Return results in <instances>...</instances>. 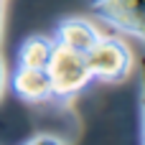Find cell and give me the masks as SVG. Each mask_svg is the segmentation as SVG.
<instances>
[{
  "label": "cell",
  "instance_id": "cell-1",
  "mask_svg": "<svg viewBox=\"0 0 145 145\" xmlns=\"http://www.w3.org/2000/svg\"><path fill=\"white\" fill-rule=\"evenodd\" d=\"M48 76H51V87H54V97H71L79 89H84L92 79V69L87 61V54L74 51L64 43L54 46L51 61L46 66Z\"/></svg>",
  "mask_w": 145,
  "mask_h": 145
},
{
  "label": "cell",
  "instance_id": "cell-2",
  "mask_svg": "<svg viewBox=\"0 0 145 145\" xmlns=\"http://www.w3.org/2000/svg\"><path fill=\"white\" fill-rule=\"evenodd\" d=\"M87 61L92 69V76L105 82H120L133 69V54L130 48L112 36H99L97 43L87 51Z\"/></svg>",
  "mask_w": 145,
  "mask_h": 145
},
{
  "label": "cell",
  "instance_id": "cell-3",
  "mask_svg": "<svg viewBox=\"0 0 145 145\" xmlns=\"http://www.w3.org/2000/svg\"><path fill=\"white\" fill-rule=\"evenodd\" d=\"M92 10L117 31L143 36L145 28V0H89Z\"/></svg>",
  "mask_w": 145,
  "mask_h": 145
},
{
  "label": "cell",
  "instance_id": "cell-4",
  "mask_svg": "<svg viewBox=\"0 0 145 145\" xmlns=\"http://www.w3.org/2000/svg\"><path fill=\"white\" fill-rule=\"evenodd\" d=\"M13 89L20 99L25 102H46L54 97L51 76L46 69H33V66H18L13 74Z\"/></svg>",
  "mask_w": 145,
  "mask_h": 145
},
{
  "label": "cell",
  "instance_id": "cell-5",
  "mask_svg": "<svg viewBox=\"0 0 145 145\" xmlns=\"http://www.w3.org/2000/svg\"><path fill=\"white\" fill-rule=\"evenodd\" d=\"M99 36H102V33H99L89 20H84V18H69V20H64V23L59 25L56 43H64V46L74 48V51L87 54V51L97 43Z\"/></svg>",
  "mask_w": 145,
  "mask_h": 145
},
{
  "label": "cell",
  "instance_id": "cell-6",
  "mask_svg": "<svg viewBox=\"0 0 145 145\" xmlns=\"http://www.w3.org/2000/svg\"><path fill=\"white\" fill-rule=\"evenodd\" d=\"M54 46H56V41L43 38V36H33V38H28V41L20 46V54H18V66L46 69V66H48V61H51Z\"/></svg>",
  "mask_w": 145,
  "mask_h": 145
},
{
  "label": "cell",
  "instance_id": "cell-7",
  "mask_svg": "<svg viewBox=\"0 0 145 145\" xmlns=\"http://www.w3.org/2000/svg\"><path fill=\"white\" fill-rule=\"evenodd\" d=\"M0 33H3V5H0ZM3 89H5V64L0 56V99H3Z\"/></svg>",
  "mask_w": 145,
  "mask_h": 145
},
{
  "label": "cell",
  "instance_id": "cell-8",
  "mask_svg": "<svg viewBox=\"0 0 145 145\" xmlns=\"http://www.w3.org/2000/svg\"><path fill=\"white\" fill-rule=\"evenodd\" d=\"M28 143H64V140H61V138H54V135H36V138H31V140H28Z\"/></svg>",
  "mask_w": 145,
  "mask_h": 145
},
{
  "label": "cell",
  "instance_id": "cell-9",
  "mask_svg": "<svg viewBox=\"0 0 145 145\" xmlns=\"http://www.w3.org/2000/svg\"><path fill=\"white\" fill-rule=\"evenodd\" d=\"M0 5H3V0H0Z\"/></svg>",
  "mask_w": 145,
  "mask_h": 145
}]
</instances>
